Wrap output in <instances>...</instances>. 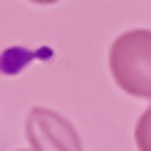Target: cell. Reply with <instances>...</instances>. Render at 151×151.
Instances as JSON below:
<instances>
[{
  "label": "cell",
  "mask_w": 151,
  "mask_h": 151,
  "mask_svg": "<svg viewBox=\"0 0 151 151\" xmlns=\"http://www.w3.org/2000/svg\"><path fill=\"white\" fill-rule=\"evenodd\" d=\"M30 3H39V6H50V3H60V0H30Z\"/></svg>",
  "instance_id": "obj_4"
},
{
  "label": "cell",
  "mask_w": 151,
  "mask_h": 151,
  "mask_svg": "<svg viewBox=\"0 0 151 151\" xmlns=\"http://www.w3.org/2000/svg\"><path fill=\"white\" fill-rule=\"evenodd\" d=\"M110 74L129 96L151 99V30H124L110 47Z\"/></svg>",
  "instance_id": "obj_1"
},
{
  "label": "cell",
  "mask_w": 151,
  "mask_h": 151,
  "mask_svg": "<svg viewBox=\"0 0 151 151\" xmlns=\"http://www.w3.org/2000/svg\"><path fill=\"white\" fill-rule=\"evenodd\" d=\"M25 135L33 151H83V140L77 129L50 107H33L28 113Z\"/></svg>",
  "instance_id": "obj_2"
},
{
  "label": "cell",
  "mask_w": 151,
  "mask_h": 151,
  "mask_svg": "<svg viewBox=\"0 0 151 151\" xmlns=\"http://www.w3.org/2000/svg\"><path fill=\"white\" fill-rule=\"evenodd\" d=\"M135 143H137V151H151V107H146V113L137 118Z\"/></svg>",
  "instance_id": "obj_3"
}]
</instances>
